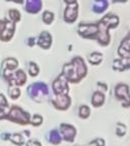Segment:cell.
<instances>
[{
	"instance_id": "cb8c5ba5",
	"label": "cell",
	"mask_w": 130,
	"mask_h": 146,
	"mask_svg": "<svg viewBox=\"0 0 130 146\" xmlns=\"http://www.w3.org/2000/svg\"><path fill=\"white\" fill-rule=\"evenodd\" d=\"M42 19L46 25H51L54 21V13L49 10H46L43 12V15H42Z\"/></svg>"
},
{
	"instance_id": "8992f818",
	"label": "cell",
	"mask_w": 130,
	"mask_h": 146,
	"mask_svg": "<svg viewBox=\"0 0 130 146\" xmlns=\"http://www.w3.org/2000/svg\"><path fill=\"white\" fill-rule=\"evenodd\" d=\"M27 94L37 102H41L42 98L49 94L48 86L43 82H36L27 87Z\"/></svg>"
},
{
	"instance_id": "5bb4252c",
	"label": "cell",
	"mask_w": 130,
	"mask_h": 146,
	"mask_svg": "<svg viewBox=\"0 0 130 146\" xmlns=\"http://www.w3.org/2000/svg\"><path fill=\"white\" fill-rule=\"evenodd\" d=\"M42 0H27L25 1V11L29 13L36 14L41 11L42 9Z\"/></svg>"
},
{
	"instance_id": "d590c367",
	"label": "cell",
	"mask_w": 130,
	"mask_h": 146,
	"mask_svg": "<svg viewBox=\"0 0 130 146\" xmlns=\"http://www.w3.org/2000/svg\"><path fill=\"white\" fill-rule=\"evenodd\" d=\"M112 1H113L114 3H118V2L121 3V2H126L127 0H112Z\"/></svg>"
},
{
	"instance_id": "f1b7e54d",
	"label": "cell",
	"mask_w": 130,
	"mask_h": 146,
	"mask_svg": "<svg viewBox=\"0 0 130 146\" xmlns=\"http://www.w3.org/2000/svg\"><path fill=\"white\" fill-rule=\"evenodd\" d=\"M9 96H10V98H13V100L18 98H19V96H21V90H19V88H17V87L10 88V90H9Z\"/></svg>"
},
{
	"instance_id": "484cf974",
	"label": "cell",
	"mask_w": 130,
	"mask_h": 146,
	"mask_svg": "<svg viewBox=\"0 0 130 146\" xmlns=\"http://www.w3.org/2000/svg\"><path fill=\"white\" fill-rule=\"evenodd\" d=\"M78 114H79V117L82 119H87V117L89 116V114H91V110H89V108L87 107V106H81V107L79 108V111H78Z\"/></svg>"
},
{
	"instance_id": "ffe728a7",
	"label": "cell",
	"mask_w": 130,
	"mask_h": 146,
	"mask_svg": "<svg viewBox=\"0 0 130 146\" xmlns=\"http://www.w3.org/2000/svg\"><path fill=\"white\" fill-rule=\"evenodd\" d=\"M105 102V96L101 91H96L91 98V104L94 107H101Z\"/></svg>"
},
{
	"instance_id": "7c38bea8",
	"label": "cell",
	"mask_w": 130,
	"mask_h": 146,
	"mask_svg": "<svg viewBox=\"0 0 130 146\" xmlns=\"http://www.w3.org/2000/svg\"><path fill=\"white\" fill-rule=\"evenodd\" d=\"M52 103L56 109L66 110L70 106L71 100L67 94H65V96H56L52 100Z\"/></svg>"
},
{
	"instance_id": "7402d4cb",
	"label": "cell",
	"mask_w": 130,
	"mask_h": 146,
	"mask_svg": "<svg viewBox=\"0 0 130 146\" xmlns=\"http://www.w3.org/2000/svg\"><path fill=\"white\" fill-rule=\"evenodd\" d=\"M49 141L52 144H55V145L60 144V142H61V136H60L59 132L56 130L51 131L50 134H49Z\"/></svg>"
},
{
	"instance_id": "d4e9b609",
	"label": "cell",
	"mask_w": 130,
	"mask_h": 146,
	"mask_svg": "<svg viewBox=\"0 0 130 146\" xmlns=\"http://www.w3.org/2000/svg\"><path fill=\"white\" fill-rule=\"evenodd\" d=\"M10 138L9 139L11 140L12 142H13L14 144H16V145H23V143H25V139L23 138V136H21V134H12L10 135Z\"/></svg>"
},
{
	"instance_id": "7a4b0ae2",
	"label": "cell",
	"mask_w": 130,
	"mask_h": 146,
	"mask_svg": "<svg viewBox=\"0 0 130 146\" xmlns=\"http://www.w3.org/2000/svg\"><path fill=\"white\" fill-rule=\"evenodd\" d=\"M119 23V17L115 14H107L102 19L96 23L97 25V36L96 39L99 43L103 46H107L110 43L109 30L116 27Z\"/></svg>"
},
{
	"instance_id": "9c48e42d",
	"label": "cell",
	"mask_w": 130,
	"mask_h": 146,
	"mask_svg": "<svg viewBox=\"0 0 130 146\" xmlns=\"http://www.w3.org/2000/svg\"><path fill=\"white\" fill-rule=\"evenodd\" d=\"M78 15V4L77 2L67 4L66 8L64 10V21L68 23H72L77 19Z\"/></svg>"
},
{
	"instance_id": "277c9868",
	"label": "cell",
	"mask_w": 130,
	"mask_h": 146,
	"mask_svg": "<svg viewBox=\"0 0 130 146\" xmlns=\"http://www.w3.org/2000/svg\"><path fill=\"white\" fill-rule=\"evenodd\" d=\"M6 119L9 121L14 122V123L27 125L30 122V115L27 114V112H25V111H23L21 108L13 106L8 112V114H7Z\"/></svg>"
},
{
	"instance_id": "d6986e66",
	"label": "cell",
	"mask_w": 130,
	"mask_h": 146,
	"mask_svg": "<svg viewBox=\"0 0 130 146\" xmlns=\"http://www.w3.org/2000/svg\"><path fill=\"white\" fill-rule=\"evenodd\" d=\"M8 103H7L6 98L3 94H0V119L6 118L8 114Z\"/></svg>"
},
{
	"instance_id": "4dcf8cb0",
	"label": "cell",
	"mask_w": 130,
	"mask_h": 146,
	"mask_svg": "<svg viewBox=\"0 0 130 146\" xmlns=\"http://www.w3.org/2000/svg\"><path fill=\"white\" fill-rule=\"evenodd\" d=\"M89 146H105V141L102 138H98V139H95L89 143Z\"/></svg>"
},
{
	"instance_id": "d6a6232c",
	"label": "cell",
	"mask_w": 130,
	"mask_h": 146,
	"mask_svg": "<svg viewBox=\"0 0 130 146\" xmlns=\"http://www.w3.org/2000/svg\"><path fill=\"white\" fill-rule=\"evenodd\" d=\"M35 41H36V40H35V38H30V39H29V46H31V47H32V46H34L35 45Z\"/></svg>"
},
{
	"instance_id": "e0dca14e",
	"label": "cell",
	"mask_w": 130,
	"mask_h": 146,
	"mask_svg": "<svg viewBox=\"0 0 130 146\" xmlns=\"http://www.w3.org/2000/svg\"><path fill=\"white\" fill-rule=\"evenodd\" d=\"M109 6L108 0H94V4L91 6L93 11L96 13H103Z\"/></svg>"
},
{
	"instance_id": "52a82bcc",
	"label": "cell",
	"mask_w": 130,
	"mask_h": 146,
	"mask_svg": "<svg viewBox=\"0 0 130 146\" xmlns=\"http://www.w3.org/2000/svg\"><path fill=\"white\" fill-rule=\"evenodd\" d=\"M53 90L56 96H65L68 94V81L62 73L53 82Z\"/></svg>"
},
{
	"instance_id": "30bf717a",
	"label": "cell",
	"mask_w": 130,
	"mask_h": 146,
	"mask_svg": "<svg viewBox=\"0 0 130 146\" xmlns=\"http://www.w3.org/2000/svg\"><path fill=\"white\" fill-rule=\"evenodd\" d=\"M115 96L118 100H122V103L124 102V107H128L129 106V89H128V85L126 84H118L115 88Z\"/></svg>"
},
{
	"instance_id": "ba28073f",
	"label": "cell",
	"mask_w": 130,
	"mask_h": 146,
	"mask_svg": "<svg viewBox=\"0 0 130 146\" xmlns=\"http://www.w3.org/2000/svg\"><path fill=\"white\" fill-rule=\"evenodd\" d=\"M78 35L85 39H96L97 25L96 23H80L77 27Z\"/></svg>"
},
{
	"instance_id": "e575fe53",
	"label": "cell",
	"mask_w": 130,
	"mask_h": 146,
	"mask_svg": "<svg viewBox=\"0 0 130 146\" xmlns=\"http://www.w3.org/2000/svg\"><path fill=\"white\" fill-rule=\"evenodd\" d=\"M65 2L67 3V4H71V3H74L76 2V0H64Z\"/></svg>"
},
{
	"instance_id": "4316f807",
	"label": "cell",
	"mask_w": 130,
	"mask_h": 146,
	"mask_svg": "<svg viewBox=\"0 0 130 146\" xmlns=\"http://www.w3.org/2000/svg\"><path fill=\"white\" fill-rule=\"evenodd\" d=\"M29 73L31 76H37L39 74V67L35 62H30L29 65Z\"/></svg>"
},
{
	"instance_id": "836d02e7",
	"label": "cell",
	"mask_w": 130,
	"mask_h": 146,
	"mask_svg": "<svg viewBox=\"0 0 130 146\" xmlns=\"http://www.w3.org/2000/svg\"><path fill=\"white\" fill-rule=\"evenodd\" d=\"M6 1H12V2L18 3V4H21L23 2V0H6Z\"/></svg>"
},
{
	"instance_id": "f546056e",
	"label": "cell",
	"mask_w": 130,
	"mask_h": 146,
	"mask_svg": "<svg viewBox=\"0 0 130 146\" xmlns=\"http://www.w3.org/2000/svg\"><path fill=\"white\" fill-rule=\"evenodd\" d=\"M31 123L33 124L34 126H39L42 124V122H43V118H42L40 115H35L34 117L32 118V120H31Z\"/></svg>"
},
{
	"instance_id": "44dd1931",
	"label": "cell",
	"mask_w": 130,
	"mask_h": 146,
	"mask_svg": "<svg viewBox=\"0 0 130 146\" xmlns=\"http://www.w3.org/2000/svg\"><path fill=\"white\" fill-rule=\"evenodd\" d=\"M102 60H103V55L101 53L94 52L89 56V62L93 65H98L102 62Z\"/></svg>"
},
{
	"instance_id": "603a6c76",
	"label": "cell",
	"mask_w": 130,
	"mask_h": 146,
	"mask_svg": "<svg viewBox=\"0 0 130 146\" xmlns=\"http://www.w3.org/2000/svg\"><path fill=\"white\" fill-rule=\"evenodd\" d=\"M8 19L12 23H17L21 21V13L16 9H10L8 11Z\"/></svg>"
},
{
	"instance_id": "8fae6325",
	"label": "cell",
	"mask_w": 130,
	"mask_h": 146,
	"mask_svg": "<svg viewBox=\"0 0 130 146\" xmlns=\"http://www.w3.org/2000/svg\"><path fill=\"white\" fill-rule=\"evenodd\" d=\"M60 131H61L64 140H66V141H68V142H71L74 140L76 130L73 126L68 125V124H61V126H60Z\"/></svg>"
},
{
	"instance_id": "2e32d148",
	"label": "cell",
	"mask_w": 130,
	"mask_h": 146,
	"mask_svg": "<svg viewBox=\"0 0 130 146\" xmlns=\"http://www.w3.org/2000/svg\"><path fill=\"white\" fill-rule=\"evenodd\" d=\"M18 66V61L14 58H7L2 62L1 65V69H0V73L8 72V71H13L17 68Z\"/></svg>"
},
{
	"instance_id": "4fadbf2b",
	"label": "cell",
	"mask_w": 130,
	"mask_h": 146,
	"mask_svg": "<svg viewBox=\"0 0 130 146\" xmlns=\"http://www.w3.org/2000/svg\"><path fill=\"white\" fill-rule=\"evenodd\" d=\"M129 35L125 36L123 39V41L121 42L120 46L118 49V54L120 55V57L122 59H129L130 58V45H129Z\"/></svg>"
},
{
	"instance_id": "1f68e13d",
	"label": "cell",
	"mask_w": 130,
	"mask_h": 146,
	"mask_svg": "<svg viewBox=\"0 0 130 146\" xmlns=\"http://www.w3.org/2000/svg\"><path fill=\"white\" fill-rule=\"evenodd\" d=\"M27 146H42V144L39 141H36V140H31L27 143Z\"/></svg>"
},
{
	"instance_id": "6da1fadb",
	"label": "cell",
	"mask_w": 130,
	"mask_h": 146,
	"mask_svg": "<svg viewBox=\"0 0 130 146\" xmlns=\"http://www.w3.org/2000/svg\"><path fill=\"white\" fill-rule=\"evenodd\" d=\"M87 68L83 59L80 57L73 58L69 63L63 66L62 74L67 81L72 83H77L87 75Z\"/></svg>"
},
{
	"instance_id": "9a60e30c",
	"label": "cell",
	"mask_w": 130,
	"mask_h": 146,
	"mask_svg": "<svg viewBox=\"0 0 130 146\" xmlns=\"http://www.w3.org/2000/svg\"><path fill=\"white\" fill-rule=\"evenodd\" d=\"M37 43L42 49H49L51 47V44H52V36L48 32L41 33Z\"/></svg>"
},
{
	"instance_id": "ac0fdd59",
	"label": "cell",
	"mask_w": 130,
	"mask_h": 146,
	"mask_svg": "<svg viewBox=\"0 0 130 146\" xmlns=\"http://www.w3.org/2000/svg\"><path fill=\"white\" fill-rule=\"evenodd\" d=\"M130 67V58L129 59H116L113 63V68L118 71H124Z\"/></svg>"
},
{
	"instance_id": "83f0119b",
	"label": "cell",
	"mask_w": 130,
	"mask_h": 146,
	"mask_svg": "<svg viewBox=\"0 0 130 146\" xmlns=\"http://www.w3.org/2000/svg\"><path fill=\"white\" fill-rule=\"evenodd\" d=\"M126 126L124 124H121V123H118L117 124V128H116V134L118 135L119 137H122L125 135L126 133Z\"/></svg>"
},
{
	"instance_id": "3957f363",
	"label": "cell",
	"mask_w": 130,
	"mask_h": 146,
	"mask_svg": "<svg viewBox=\"0 0 130 146\" xmlns=\"http://www.w3.org/2000/svg\"><path fill=\"white\" fill-rule=\"evenodd\" d=\"M1 76L8 82L11 86H21L27 81V75L23 70H13L1 73Z\"/></svg>"
},
{
	"instance_id": "5b68a950",
	"label": "cell",
	"mask_w": 130,
	"mask_h": 146,
	"mask_svg": "<svg viewBox=\"0 0 130 146\" xmlns=\"http://www.w3.org/2000/svg\"><path fill=\"white\" fill-rule=\"evenodd\" d=\"M15 31V23L6 19H0V41L8 42L11 40Z\"/></svg>"
}]
</instances>
